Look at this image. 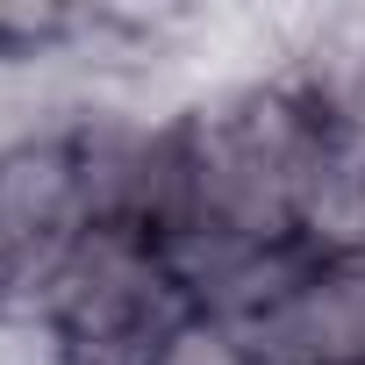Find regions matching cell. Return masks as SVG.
<instances>
[{"label":"cell","instance_id":"cell-2","mask_svg":"<svg viewBox=\"0 0 365 365\" xmlns=\"http://www.w3.org/2000/svg\"><path fill=\"white\" fill-rule=\"evenodd\" d=\"M150 365H272L265 351H258V336L251 329H237V322H222V315H187L165 344H158V358Z\"/></svg>","mask_w":365,"mask_h":365},{"label":"cell","instance_id":"cell-1","mask_svg":"<svg viewBox=\"0 0 365 365\" xmlns=\"http://www.w3.org/2000/svg\"><path fill=\"white\" fill-rule=\"evenodd\" d=\"M15 315L43 322L72 365H150L158 344L194 315V301L172 279L158 237L79 230Z\"/></svg>","mask_w":365,"mask_h":365}]
</instances>
